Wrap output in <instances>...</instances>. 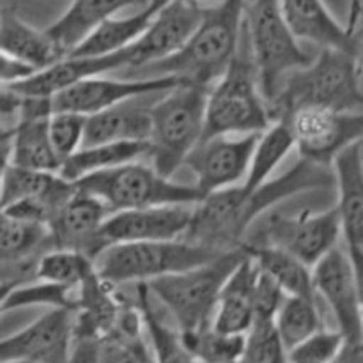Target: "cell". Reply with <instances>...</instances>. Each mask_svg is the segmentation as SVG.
<instances>
[{
  "label": "cell",
  "instance_id": "6da1fadb",
  "mask_svg": "<svg viewBox=\"0 0 363 363\" xmlns=\"http://www.w3.org/2000/svg\"><path fill=\"white\" fill-rule=\"evenodd\" d=\"M328 188H333L332 169L300 158L287 172L273 176L254 191L236 184L204 195L194 206L184 240L216 252L243 247L247 230L262 213L300 194Z\"/></svg>",
  "mask_w": 363,
  "mask_h": 363
},
{
  "label": "cell",
  "instance_id": "7a4b0ae2",
  "mask_svg": "<svg viewBox=\"0 0 363 363\" xmlns=\"http://www.w3.org/2000/svg\"><path fill=\"white\" fill-rule=\"evenodd\" d=\"M243 32V0H227L225 6L202 16L197 30L170 57L126 71L128 78L170 77L183 84L211 87L240 48Z\"/></svg>",
  "mask_w": 363,
  "mask_h": 363
},
{
  "label": "cell",
  "instance_id": "3957f363",
  "mask_svg": "<svg viewBox=\"0 0 363 363\" xmlns=\"http://www.w3.org/2000/svg\"><path fill=\"white\" fill-rule=\"evenodd\" d=\"M300 106L363 112L362 53L325 48L307 66L287 74L269 103V112L273 119H280Z\"/></svg>",
  "mask_w": 363,
  "mask_h": 363
},
{
  "label": "cell",
  "instance_id": "277c9868",
  "mask_svg": "<svg viewBox=\"0 0 363 363\" xmlns=\"http://www.w3.org/2000/svg\"><path fill=\"white\" fill-rule=\"evenodd\" d=\"M208 91L206 85L179 82L152 103L145 160L162 176L174 177L201 142Z\"/></svg>",
  "mask_w": 363,
  "mask_h": 363
},
{
  "label": "cell",
  "instance_id": "5b68a950",
  "mask_svg": "<svg viewBox=\"0 0 363 363\" xmlns=\"http://www.w3.org/2000/svg\"><path fill=\"white\" fill-rule=\"evenodd\" d=\"M273 121L268 103L259 89L245 32H241L236 55L208 91L202 138L262 133Z\"/></svg>",
  "mask_w": 363,
  "mask_h": 363
},
{
  "label": "cell",
  "instance_id": "8992f818",
  "mask_svg": "<svg viewBox=\"0 0 363 363\" xmlns=\"http://www.w3.org/2000/svg\"><path fill=\"white\" fill-rule=\"evenodd\" d=\"M243 32L259 89L269 106L287 74L307 66L314 55L287 27L279 0H243Z\"/></svg>",
  "mask_w": 363,
  "mask_h": 363
},
{
  "label": "cell",
  "instance_id": "52a82bcc",
  "mask_svg": "<svg viewBox=\"0 0 363 363\" xmlns=\"http://www.w3.org/2000/svg\"><path fill=\"white\" fill-rule=\"evenodd\" d=\"M247 255L245 247L233 248L204 264L149 280L145 287L152 300L160 301L172 315L179 332L204 328L211 325L223 284Z\"/></svg>",
  "mask_w": 363,
  "mask_h": 363
},
{
  "label": "cell",
  "instance_id": "ba28073f",
  "mask_svg": "<svg viewBox=\"0 0 363 363\" xmlns=\"http://www.w3.org/2000/svg\"><path fill=\"white\" fill-rule=\"evenodd\" d=\"M220 254L222 252L191 243L184 238L169 241H128L103 248L94 259V268L99 279L110 286L123 287L184 272L204 264Z\"/></svg>",
  "mask_w": 363,
  "mask_h": 363
},
{
  "label": "cell",
  "instance_id": "9c48e42d",
  "mask_svg": "<svg viewBox=\"0 0 363 363\" xmlns=\"http://www.w3.org/2000/svg\"><path fill=\"white\" fill-rule=\"evenodd\" d=\"M94 195L108 213L162 204H197L201 194L195 184H184L156 172L144 160L91 174L73 183Z\"/></svg>",
  "mask_w": 363,
  "mask_h": 363
},
{
  "label": "cell",
  "instance_id": "30bf717a",
  "mask_svg": "<svg viewBox=\"0 0 363 363\" xmlns=\"http://www.w3.org/2000/svg\"><path fill=\"white\" fill-rule=\"evenodd\" d=\"M340 243V223L335 208L325 211H282L279 206L262 213L247 230L245 248L275 247L300 259L308 268Z\"/></svg>",
  "mask_w": 363,
  "mask_h": 363
},
{
  "label": "cell",
  "instance_id": "8fae6325",
  "mask_svg": "<svg viewBox=\"0 0 363 363\" xmlns=\"http://www.w3.org/2000/svg\"><path fill=\"white\" fill-rule=\"evenodd\" d=\"M280 119L286 121L300 158L321 167H332L342 149L363 138V112L300 106Z\"/></svg>",
  "mask_w": 363,
  "mask_h": 363
},
{
  "label": "cell",
  "instance_id": "7c38bea8",
  "mask_svg": "<svg viewBox=\"0 0 363 363\" xmlns=\"http://www.w3.org/2000/svg\"><path fill=\"white\" fill-rule=\"evenodd\" d=\"M312 289L332 314L335 330L346 342H363L362 273L353 264L342 243L311 268Z\"/></svg>",
  "mask_w": 363,
  "mask_h": 363
},
{
  "label": "cell",
  "instance_id": "4fadbf2b",
  "mask_svg": "<svg viewBox=\"0 0 363 363\" xmlns=\"http://www.w3.org/2000/svg\"><path fill=\"white\" fill-rule=\"evenodd\" d=\"M257 137L259 133L201 138L183 165L194 172L201 197L236 186L245 179Z\"/></svg>",
  "mask_w": 363,
  "mask_h": 363
},
{
  "label": "cell",
  "instance_id": "5bb4252c",
  "mask_svg": "<svg viewBox=\"0 0 363 363\" xmlns=\"http://www.w3.org/2000/svg\"><path fill=\"white\" fill-rule=\"evenodd\" d=\"M73 350V311L48 308L34 323L0 340V363H66Z\"/></svg>",
  "mask_w": 363,
  "mask_h": 363
},
{
  "label": "cell",
  "instance_id": "9a60e30c",
  "mask_svg": "<svg viewBox=\"0 0 363 363\" xmlns=\"http://www.w3.org/2000/svg\"><path fill=\"white\" fill-rule=\"evenodd\" d=\"M177 84L179 82L170 77L113 78L98 74L80 80L66 91H60L59 94L48 98L50 113L69 112L87 117L133 96L169 91Z\"/></svg>",
  "mask_w": 363,
  "mask_h": 363
},
{
  "label": "cell",
  "instance_id": "2e32d148",
  "mask_svg": "<svg viewBox=\"0 0 363 363\" xmlns=\"http://www.w3.org/2000/svg\"><path fill=\"white\" fill-rule=\"evenodd\" d=\"M335 211L340 223V243L362 273L363 264V140L339 152L332 162Z\"/></svg>",
  "mask_w": 363,
  "mask_h": 363
},
{
  "label": "cell",
  "instance_id": "e0dca14e",
  "mask_svg": "<svg viewBox=\"0 0 363 363\" xmlns=\"http://www.w3.org/2000/svg\"><path fill=\"white\" fill-rule=\"evenodd\" d=\"M202 16L184 0L163 2L145 30L126 48L128 66L123 71L137 69L176 53L197 30Z\"/></svg>",
  "mask_w": 363,
  "mask_h": 363
},
{
  "label": "cell",
  "instance_id": "ac0fdd59",
  "mask_svg": "<svg viewBox=\"0 0 363 363\" xmlns=\"http://www.w3.org/2000/svg\"><path fill=\"white\" fill-rule=\"evenodd\" d=\"M287 27L300 43L362 53V16L342 25L323 0H279Z\"/></svg>",
  "mask_w": 363,
  "mask_h": 363
},
{
  "label": "cell",
  "instance_id": "d6986e66",
  "mask_svg": "<svg viewBox=\"0 0 363 363\" xmlns=\"http://www.w3.org/2000/svg\"><path fill=\"white\" fill-rule=\"evenodd\" d=\"M195 204H162L110 213L101 227L108 245L128 241H169L184 238Z\"/></svg>",
  "mask_w": 363,
  "mask_h": 363
},
{
  "label": "cell",
  "instance_id": "ffe728a7",
  "mask_svg": "<svg viewBox=\"0 0 363 363\" xmlns=\"http://www.w3.org/2000/svg\"><path fill=\"white\" fill-rule=\"evenodd\" d=\"M101 201L74 186L73 195L48 223L52 248H67L96 259L108 243L101 236V227L108 216Z\"/></svg>",
  "mask_w": 363,
  "mask_h": 363
},
{
  "label": "cell",
  "instance_id": "44dd1931",
  "mask_svg": "<svg viewBox=\"0 0 363 363\" xmlns=\"http://www.w3.org/2000/svg\"><path fill=\"white\" fill-rule=\"evenodd\" d=\"M135 298H126L119 287L110 286L98 273L84 280L74 291L73 342L94 340L99 342L113 332L121 314Z\"/></svg>",
  "mask_w": 363,
  "mask_h": 363
},
{
  "label": "cell",
  "instance_id": "7402d4cb",
  "mask_svg": "<svg viewBox=\"0 0 363 363\" xmlns=\"http://www.w3.org/2000/svg\"><path fill=\"white\" fill-rule=\"evenodd\" d=\"M128 66L126 50L103 57H73L64 55L55 62L48 64L43 69L35 71L27 80L11 85V92L20 98H35L48 99L66 91L71 85L78 84L85 78L98 77V74H108L112 71L124 69Z\"/></svg>",
  "mask_w": 363,
  "mask_h": 363
},
{
  "label": "cell",
  "instance_id": "603a6c76",
  "mask_svg": "<svg viewBox=\"0 0 363 363\" xmlns=\"http://www.w3.org/2000/svg\"><path fill=\"white\" fill-rule=\"evenodd\" d=\"M48 116V99L23 98L11 133V165L59 174L62 162L50 144Z\"/></svg>",
  "mask_w": 363,
  "mask_h": 363
},
{
  "label": "cell",
  "instance_id": "cb8c5ba5",
  "mask_svg": "<svg viewBox=\"0 0 363 363\" xmlns=\"http://www.w3.org/2000/svg\"><path fill=\"white\" fill-rule=\"evenodd\" d=\"M163 92L133 96V98L124 99L110 108L87 116L84 124L82 145L147 140L149 110Z\"/></svg>",
  "mask_w": 363,
  "mask_h": 363
},
{
  "label": "cell",
  "instance_id": "d4e9b609",
  "mask_svg": "<svg viewBox=\"0 0 363 363\" xmlns=\"http://www.w3.org/2000/svg\"><path fill=\"white\" fill-rule=\"evenodd\" d=\"M73 191L74 184L62 179L59 174L9 165L0 188V209L16 202H28L45 209L50 223Z\"/></svg>",
  "mask_w": 363,
  "mask_h": 363
},
{
  "label": "cell",
  "instance_id": "484cf974",
  "mask_svg": "<svg viewBox=\"0 0 363 363\" xmlns=\"http://www.w3.org/2000/svg\"><path fill=\"white\" fill-rule=\"evenodd\" d=\"M257 264L250 255L243 259L223 284L211 318V328L227 335H245L254 325L252 293Z\"/></svg>",
  "mask_w": 363,
  "mask_h": 363
},
{
  "label": "cell",
  "instance_id": "4316f807",
  "mask_svg": "<svg viewBox=\"0 0 363 363\" xmlns=\"http://www.w3.org/2000/svg\"><path fill=\"white\" fill-rule=\"evenodd\" d=\"M152 0H71L69 7L45 28L53 45L67 55L89 32L101 21L119 14L128 7H145Z\"/></svg>",
  "mask_w": 363,
  "mask_h": 363
},
{
  "label": "cell",
  "instance_id": "83f0119b",
  "mask_svg": "<svg viewBox=\"0 0 363 363\" xmlns=\"http://www.w3.org/2000/svg\"><path fill=\"white\" fill-rule=\"evenodd\" d=\"M163 0H152L149 6L140 7L128 16H112L92 28L67 55L73 57H103L126 50L145 30Z\"/></svg>",
  "mask_w": 363,
  "mask_h": 363
},
{
  "label": "cell",
  "instance_id": "f1b7e54d",
  "mask_svg": "<svg viewBox=\"0 0 363 363\" xmlns=\"http://www.w3.org/2000/svg\"><path fill=\"white\" fill-rule=\"evenodd\" d=\"M145 155H147V142L145 140L82 145L73 155L62 160L59 176L69 183H77L91 174L137 162V160H145Z\"/></svg>",
  "mask_w": 363,
  "mask_h": 363
},
{
  "label": "cell",
  "instance_id": "f546056e",
  "mask_svg": "<svg viewBox=\"0 0 363 363\" xmlns=\"http://www.w3.org/2000/svg\"><path fill=\"white\" fill-rule=\"evenodd\" d=\"M0 50L30 64L34 69H43L64 57L45 30L32 27L9 9H2Z\"/></svg>",
  "mask_w": 363,
  "mask_h": 363
},
{
  "label": "cell",
  "instance_id": "4dcf8cb0",
  "mask_svg": "<svg viewBox=\"0 0 363 363\" xmlns=\"http://www.w3.org/2000/svg\"><path fill=\"white\" fill-rule=\"evenodd\" d=\"M96 363H155L144 337L137 300L124 308L113 332L98 342Z\"/></svg>",
  "mask_w": 363,
  "mask_h": 363
},
{
  "label": "cell",
  "instance_id": "1f68e13d",
  "mask_svg": "<svg viewBox=\"0 0 363 363\" xmlns=\"http://www.w3.org/2000/svg\"><path fill=\"white\" fill-rule=\"evenodd\" d=\"M294 149L293 137L287 128L286 121L275 119L262 133H259L257 142L252 151L250 163L245 179L241 181V186L247 191L257 190L261 184L272 179L284 160L289 156Z\"/></svg>",
  "mask_w": 363,
  "mask_h": 363
},
{
  "label": "cell",
  "instance_id": "d6a6232c",
  "mask_svg": "<svg viewBox=\"0 0 363 363\" xmlns=\"http://www.w3.org/2000/svg\"><path fill=\"white\" fill-rule=\"evenodd\" d=\"M135 287H137L135 300L140 312L142 328L151 342L149 350H151L155 363H197L184 347L179 330L163 323L158 312L155 311L152 298L145 284H135Z\"/></svg>",
  "mask_w": 363,
  "mask_h": 363
},
{
  "label": "cell",
  "instance_id": "836d02e7",
  "mask_svg": "<svg viewBox=\"0 0 363 363\" xmlns=\"http://www.w3.org/2000/svg\"><path fill=\"white\" fill-rule=\"evenodd\" d=\"M247 252L259 269L275 280L287 296L315 298L311 268L300 259L275 247H252Z\"/></svg>",
  "mask_w": 363,
  "mask_h": 363
},
{
  "label": "cell",
  "instance_id": "e575fe53",
  "mask_svg": "<svg viewBox=\"0 0 363 363\" xmlns=\"http://www.w3.org/2000/svg\"><path fill=\"white\" fill-rule=\"evenodd\" d=\"M273 325L286 351L318 330L326 328L325 315L319 308L318 298L287 296V294L273 318Z\"/></svg>",
  "mask_w": 363,
  "mask_h": 363
},
{
  "label": "cell",
  "instance_id": "d590c367",
  "mask_svg": "<svg viewBox=\"0 0 363 363\" xmlns=\"http://www.w3.org/2000/svg\"><path fill=\"white\" fill-rule=\"evenodd\" d=\"M96 272L94 259L67 248H48L35 262V280L78 287L87 277Z\"/></svg>",
  "mask_w": 363,
  "mask_h": 363
},
{
  "label": "cell",
  "instance_id": "8d00e7d4",
  "mask_svg": "<svg viewBox=\"0 0 363 363\" xmlns=\"http://www.w3.org/2000/svg\"><path fill=\"white\" fill-rule=\"evenodd\" d=\"M179 333L184 347L197 363H233L243 354L245 335L220 333L211 325Z\"/></svg>",
  "mask_w": 363,
  "mask_h": 363
},
{
  "label": "cell",
  "instance_id": "74e56055",
  "mask_svg": "<svg viewBox=\"0 0 363 363\" xmlns=\"http://www.w3.org/2000/svg\"><path fill=\"white\" fill-rule=\"evenodd\" d=\"M74 291H77V287L59 286V284L45 282V280H38L34 284L18 282L7 294L2 312L34 307V305L48 308H71L73 311Z\"/></svg>",
  "mask_w": 363,
  "mask_h": 363
},
{
  "label": "cell",
  "instance_id": "f35d334b",
  "mask_svg": "<svg viewBox=\"0 0 363 363\" xmlns=\"http://www.w3.org/2000/svg\"><path fill=\"white\" fill-rule=\"evenodd\" d=\"M241 360L245 363H287L286 347L280 342L273 321H254L245 333Z\"/></svg>",
  "mask_w": 363,
  "mask_h": 363
},
{
  "label": "cell",
  "instance_id": "ab89813d",
  "mask_svg": "<svg viewBox=\"0 0 363 363\" xmlns=\"http://www.w3.org/2000/svg\"><path fill=\"white\" fill-rule=\"evenodd\" d=\"M344 342L346 340L339 330L326 326L287 350L286 360L287 363H332Z\"/></svg>",
  "mask_w": 363,
  "mask_h": 363
},
{
  "label": "cell",
  "instance_id": "60d3db41",
  "mask_svg": "<svg viewBox=\"0 0 363 363\" xmlns=\"http://www.w3.org/2000/svg\"><path fill=\"white\" fill-rule=\"evenodd\" d=\"M85 117L69 112H53L48 116V137L60 162L82 147Z\"/></svg>",
  "mask_w": 363,
  "mask_h": 363
},
{
  "label": "cell",
  "instance_id": "b9f144b4",
  "mask_svg": "<svg viewBox=\"0 0 363 363\" xmlns=\"http://www.w3.org/2000/svg\"><path fill=\"white\" fill-rule=\"evenodd\" d=\"M286 298V293L279 287V284L269 279L257 266V275L252 293V308H254V321H273L280 303Z\"/></svg>",
  "mask_w": 363,
  "mask_h": 363
},
{
  "label": "cell",
  "instance_id": "7bdbcfd3",
  "mask_svg": "<svg viewBox=\"0 0 363 363\" xmlns=\"http://www.w3.org/2000/svg\"><path fill=\"white\" fill-rule=\"evenodd\" d=\"M35 71L38 69H34L30 64L23 62V60L16 59L11 53L0 50V87L7 89L11 85L18 84V82L27 80Z\"/></svg>",
  "mask_w": 363,
  "mask_h": 363
},
{
  "label": "cell",
  "instance_id": "ee69618b",
  "mask_svg": "<svg viewBox=\"0 0 363 363\" xmlns=\"http://www.w3.org/2000/svg\"><path fill=\"white\" fill-rule=\"evenodd\" d=\"M21 103H23V98L11 92L9 89L0 87V135L13 130L20 116Z\"/></svg>",
  "mask_w": 363,
  "mask_h": 363
},
{
  "label": "cell",
  "instance_id": "f6af8a7d",
  "mask_svg": "<svg viewBox=\"0 0 363 363\" xmlns=\"http://www.w3.org/2000/svg\"><path fill=\"white\" fill-rule=\"evenodd\" d=\"M98 342L94 340H74L73 350L66 363H96Z\"/></svg>",
  "mask_w": 363,
  "mask_h": 363
},
{
  "label": "cell",
  "instance_id": "bcb514c9",
  "mask_svg": "<svg viewBox=\"0 0 363 363\" xmlns=\"http://www.w3.org/2000/svg\"><path fill=\"white\" fill-rule=\"evenodd\" d=\"M332 363H363V342H344Z\"/></svg>",
  "mask_w": 363,
  "mask_h": 363
},
{
  "label": "cell",
  "instance_id": "7dc6e473",
  "mask_svg": "<svg viewBox=\"0 0 363 363\" xmlns=\"http://www.w3.org/2000/svg\"><path fill=\"white\" fill-rule=\"evenodd\" d=\"M11 133H13V130L0 135V188H2L4 177H6L7 169L11 165Z\"/></svg>",
  "mask_w": 363,
  "mask_h": 363
},
{
  "label": "cell",
  "instance_id": "c3c4849f",
  "mask_svg": "<svg viewBox=\"0 0 363 363\" xmlns=\"http://www.w3.org/2000/svg\"><path fill=\"white\" fill-rule=\"evenodd\" d=\"M186 4H190L194 9H197L201 14L213 13V11L220 9L222 6H225L227 0H184Z\"/></svg>",
  "mask_w": 363,
  "mask_h": 363
},
{
  "label": "cell",
  "instance_id": "681fc988",
  "mask_svg": "<svg viewBox=\"0 0 363 363\" xmlns=\"http://www.w3.org/2000/svg\"><path fill=\"white\" fill-rule=\"evenodd\" d=\"M16 284H18V280H4V282H0V314H2V307H4V301H6L7 294L11 293V289H13Z\"/></svg>",
  "mask_w": 363,
  "mask_h": 363
},
{
  "label": "cell",
  "instance_id": "f907efd6",
  "mask_svg": "<svg viewBox=\"0 0 363 363\" xmlns=\"http://www.w3.org/2000/svg\"><path fill=\"white\" fill-rule=\"evenodd\" d=\"M0 23H2V9H0Z\"/></svg>",
  "mask_w": 363,
  "mask_h": 363
},
{
  "label": "cell",
  "instance_id": "816d5d0a",
  "mask_svg": "<svg viewBox=\"0 0 363 363\" xmlns=\"http://www.w3.org/2000/svg\"><path fill=\"white\" fill-rule=\"evenodd\" d=\"M9 363H25V362H9Z\"/></svg>",
  "mask_w": 363,
  "mask_h": 363
},
{
  "label": "cell",
  "instance_id": "f5cc1de1",
  "mask_svg": "<svg viewBox=\"0 0 363 363\" xmlns=\"http://www.w3.org/2000/svg\"><path fill=\"white\" fill-rule=\"evenodd\" d=\"M163 2H167V0H163Z\"/></svg>",
  "mask_w": 363,
  "mask_h": 363
}]
</instances>
